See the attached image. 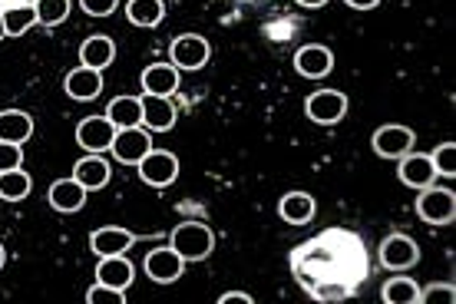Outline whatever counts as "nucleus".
Instances as JSON below:
<instances>
[{
    "mask_svg": "<svg viewBox=\"0 0 456 304\" xmlns=\"http://www.w3.org/2000/svg\"><path fill=\"white\" fill-rule=\"evenodd\" d=\"M172 248L183 255V261H202L216 248V232L206 222H183L172 232Z\"/></svg>",
    "mask_w": 456,
    "mask_h": 304,
    "instance_id": "obj_1",
    "label": "nucleus"
},
{
    "mask_svg": "<svg viewBox=\"0 0 456 304\" xmlns=\"http://www.w3.org/2000/svg\"><path fill=\"white\" fill-rule=\"evenodd\" d=\"M417 215L430 226H450L456 218V195L440 185H427L417 195Z\"/></svg>",
    "mask_w": 456,
    "mask_h": 304,
    "instance_id": "obj_2",
    "label": "nucleus"
},
{
    "mask_svg": "<svg viewBox=\"0 0 456 304\" xmlns=\"http://www.w3.org/2000/svg\"><path fill=\"white\" fill-rule=\"evenodd\" d=\"M136 169H139V179L146 182V185L166 189V185H172L175 176H179V159L172 156L169 149H149L146 156L139 159Z\"/></svg>",
    "mask_w": 456,
    "mask_h": 304,
    "instance_id": "obj_3",
    "label": "nucleus"
},
{
    "mask_svg": "<svg viewBox=\"0 0 456 304\" xmlns=\"http://www.w3.org/2000/svg\"><path fill=\"white\" fill-rule=\"evenodd\" d=\"M305 113H308L311 123L318 126H334L341 123L344 113H347V96L341 90H318L305 100Z\"/></svg>",
    "mask_w": 456,
    "mask_h": 304,
    "instance_id": "obj_4",
    "label": "nucleus"
},
{
    "mask_svg": "<svg viewBox=\"0 0 456 304\" xmlns=\"http://www.w3.org/2000/svg\"><path fill=\"white\" fill-rule=\"evenodd\" d=\"M149 149H152V133L142 126H133V129H116L110 152L123 166H139V159L146 156Z\"/></svg>",
    "mask_w": 456,
    "mask_h": 304,
    "instance_id": "obj_5",
    "label": "nucleus"
},
{
    "mask_svg": "<svg viewBox=\"0 0 456 304\" xmlns=\"http://www.w3.org/2000/svg\"><path fill=\"white\" fill-rule=\"evenodd\" d=\"M172 67L175 70H202L208 63V40L206 37H199V34H183V37H175L172 40Z\"/></svg>",
    "mask_w": 456,
    "mask_h": 304,
    "instance_id": "obj_6",
    "label": "nucleus"
},
{
    "mask_svg": "<svg viewBox=\"0 0 456 304\" xmlns=\"http://www.w3.org/2000/svg\"><path fill=\"white\" fill-rule=\"evenodd\" d=\"M420 261V248L411 235H390L380 242V265L387 271H407Z\"/></svg>",
    "mask_w": 456,
    "mask_h": 304,
    "instance_id": "obj_7",
    "label": "nucleus"
},
{
    "mask_svg": "<svg viewBox=\"0 0 456 304\" xmlns=\"http://www.w3.org/2000/svg\"><path fill=\"white\" fill-rule=\"evenodd\" d=\"M413 129H407V126H397V123H387V126H380L374 133V139H370V146H374L377 156H384V159H400V156H407L413 149Z\"/></svg>",
    "mask_w": 456,
    "mask_h": 304,
    "instance_id": "obj_8",
    "label": "nucleus"
},
{
    "mask_svg": "<svg viewBox=\"0 0 456 304\" xmlns=\"http://www.w3.org/2000/svg\"><path fill=\"white\" fill-rule=\"evenodd\" d=\"M183 271H185V261L172 245L169 248H152V251L146 255V275L152 278V282L172 284V282H179V278H183Z\"/></svg>",
    "mask_w": 456,
    "mask_h": 304,
    "instance_id": "obj_9",
    "label": "nucleus"
},
{
    "mask_svg": "<svg viewBox=\"0 0 456 304\" xmlns=\"http://www.w3.org/2000/svg\"><path fill=\"white\" fill-rule=\"evenodd\" d=\"M113 136H116V126L106 116H86L77 126V143L86 152H106V149L113 146Z\"/></svg>",
    "mask_w": 456,
    "mask_h": 304,
    "instance_id": "obj_10",
    "label": "nucleus"
},
{
    "mask_svg": "<svg viewBox=\"0 0 456 304\" xmlns=\"http://www.w3.org/2000/svg\"><path fill=\"white\" fill-rule=\"evenodd\" d=\"M73 179L80 182L86 192H96V189H106V182L113 179V169H110V162L103 159V152H86L83 159H77Z\"/></svg>",
    "mask_w": 456,
    "mask_h": 304,
    "instance_id": "obj_11",
    "label": "nucleus"
},
{
    "mask_svg": "<svg viewBox=\"0 0 456 304\" xmlns=\"http://www.w3.org/2000/svg\"><path fill=\"white\" fill-rule=\"evenodd\" d=\"M295 70L308 79L328 77V73L334 70V53L324 44H305L295 53Z\"/></svg>",
    "mask_w": 456,
    "mask_h": 304,
    "instance_id": "obj_12",
    "label": "nucleus"
},
{
    "mask_svg": "<svg viewBox=\"0 0 456 304\" xmlns=\"http://www.w3.org/2000/svg\"><path fill=\"white\" fill-rule=\"evenodd\" d=\"M63 83H67V93L73 96V100L90 103L103 93V70H93V67H83L80 63L77 70H69Z\"/></svg>",
    "mask_w": 456,
    "mask_h": 304,
    "instance_id": "obj_13",
    "label": "nucleus"
},
{
    "mask_svg": "<svg viewBox=\"0 0 456 304\" xmlns=\"http://www.w3.org/2000/svg\"><path fill=\"white\" fill-rule=\"evenodd\" d=\"M434 162L430 156H423V152H407V156H400V182L403 185H411V189H427V185H434Z\"/></svg>",
    "mask_w": 456,
    "mask_h": 304,
    "instance_id": "obj_14",
    "label": "nucleus"
},
{
    "mask_svg": "<svg viewBox=\"0 0 456 304\" xmlns=\"http://www.w3.org/2000/svg\"><path fill=\"white\" fill-rule=\"evenodd\" d=\"M46 199H50V205L57 209V212L63 215H73V212H80L83 205H86V189H83L80 182L73 179H60L50 185V192H46Z\"/></svg>",
    "mask_w": 456,
    "mask_h": 304,
    "instance_id": "obj_15",
    "label": "nucleus"
},
{
    "mask_svg": "<svg viewBox=\"0 0 456 304\" xmlns=\"http://www.w3.org/2000/svg\"><path fill=\"white\" fill-rule=\"evenodd\" d=\"M133 278H136V271H133V261L126 255H110V259H100V265H96V282L106 284V288L126 292L133 284Z\"/></svg>",
    "mask_w": 456,
    "mask_h": 304,
    "instance_id": "obj_16",
    "label": "nucleus"
},
{
    "mask_svg": "<svg viewBox=\"0 0 456 304\" xmlns=\"http://www.w3.org/2000/svg\"><path fill=\"white\" fill-rule=\"evenodd\" d=\"M133 232H126L119 226H106L96 228L90 235V248L100 255V259H110V255H126V248H133Z\"/></svg>",
    "mask_w": 456,
    "mask_h": 304,
    "instance_id": "obj_17",
    "label": "nucleus"
},
{
    "mask_svg": "<svg viewBox=\"0 0 456 304\" xmlns=\"http://www.w3.org/2000/svg\"><path fill=\"white\" fill-rule=\"evenodd\" d=\"M142 126L149 133H166L175 126V106L169 103V96H142Z\"/></svg>",
    "mask_w": 456,
    "mask_h": 304,
    "instance_id": "obj_18",
    "label": "nucleus"
},
{
    "mask_svg": "<svg viewBox=\"0 0 456 304\" xmlns=\"http://www.w3.org/2000/svg\"><path fill=\"white\" fill-rule=\"evenodd\" d=\"M142 90L149 96H172L179 90V70L172 63H152L142 70Z\"/></svg>",
    "mask_w": 456,
    "mask_h": 304,
    "instance_id": "obj_19",
    "label": "nucleus"
},
{
    "mask_svg": "<svg viewBox=\"0 0 456 304\" xmlns=\"http://www.w3.org/2000/svg\"><path fill=\"white\" fill-rule=\"evenodd\" d=\"M106 119H110L116 129L142 126V96H116V100H110Z\"/></svg>",
    "mask_w": 456,
    "mask_h": 304,
    "instance_id": "obj_20",
    "label": "nucleus"
},
{
    "mask_svg": "<svg viewBox=\"0 0 456 304\" xmlns=\"http://www.w3.org/2000/svg\"><path fill=\"white\" fill-rule=\"evenodd\" d=\"M34 136V119L23 110H4L0 113V143H17L23 146Z\"/></svg>",
    "mask_w": 456,
    "mask_h": 304,
    "instance_id": "obj_21",
    "label": "nucleus"
},
{
    "mask_svg": "<svg viewBox=\"0 0 456 304\" xmlns=\"http://www.w3.org/2000/svg\"><path fill=\"white\" fill-rule=\"evenodd\" d=\"M314 212H318V205H314V199H311L308 192H288L285 199H281V205H278V215L285 222H291V226H308L311 218H314Z\"/></svg>",
    "mask_w": 456,
    "mask_h": 304,
    "instance_id": "obj_22",
    "label": "nucleus"
},
{
    "mask_svg": "<svg viewBox=\"0 0 456 304\" xmlns=\"http://www.w3.org/2000/svg\"><path fill=\"white\" fill-rule=\"evenodd\" d=\"M116 60V44L110 37L96 34V37H86L80 46V63L83 67H93V70H106L110 63Z\"/></svg>",
    "mask_w": 456,
    "mask_h": 304,
    "instance_id": "obj_23",
    "label": "nucleus"
},
{
    "mask_svg": "<svg viewBox=\"0 0 456 304\" xmlns=\"http://www.w3.org/2000/svg\"><path fill=\"white\" fill-rule=\"evenodd\" d=\"M166 17V0H126V21L133 27H159Z\"/></svg>",
    "mask_w": 456,
    "mask_h": 304,
    "instance_id": "obj_24",
    "label": "nucleus"
},
{
    "mask_svg": "<svg viewBox=\"0 0 456 304\" xmlns=\"http://www.w3.org/2000/svg\"><path fill=\"white\" fill-rule=\"evenodd\" d=\"M380 298L387 304H420V284L403 278L397 271V278H390L384 288H380Z\"/></svg>",
    "mask_w": 456,
    "mask_h": 304,
    "instance_id": "obj_25",
    "label": "nucleus"
},
{
    "mask_svg": "<svg viewBox=\"0 0 456 304\" xmlns=\"http://www.w3.org/2000/svg\"><path fill=\"white\" fill-rule=\"evenodd\" d=\"M30 189H34V182H30V176L23 169L0 172V199L4 202H20V199L30 195Z\"/></svg>",
    "mask_w": 456,
    "mask_h": 304,
    "instance_id": "obj_26",
    "label": "nucleus"
},
{
    "mask_svg": "<svg viewBox=\"0 0 456 304\" xmlns=\"http://www.w3.org/2000/svg\"><path fill=\"white\" fill-rule=\"evenodd\" d=\"M0 17H4V30H7V37H23L37 23V7H30V4H17V7L0 11Z\"/></svg>",
    "mask_w": 456,
    "mask_h": 304,
    "instance_id": "obj_27",
    "label": "nucleus"
},
{
    "mask_svg": "<svg viewBox=\"0 0 456 304\" xmlns=\"http://www.w3.org/2000/svg\"><path fill=\"white\" fill-rule=\"evenodd\" d=\"M37 23L44 27H57L69 17V0H37Z\"/></svg>",
    "mask_w": 456,
    "mask_h": 304,
    "instance_id": "obj_28",
    "label": "nucleus"
},
{
    "mask_svg": "<svg viewBox=\"0 0 456 304\" xmlns=\"http://www.w3.org/2000/svg\"><path fill=\"white\" fill-rule=\"evenodd\" d=\"M430 162H434L436 176H446V179H453V176H456V143H440V146L434 149Z\"/></svg>",
    "mask_w": 456,
    "mask_h": 304,
    "instance_id": "obj_29",
    "label": "nucleus"
},
{
    "mask_svg": "<svg viewBox=\"0 0 456 304\" xmlns=\"http://www.w3.org/2000/svg\"><path fill=\"white\" fill-rule=\"evenodd\" d=\"M86 301L90 304H126V294L119 288H106V284H93L90 292H86Z\"/></svg>",
    "mask_w": 456,
    "mask_h": 304,
    "instance_id": "obj_30",
    "label": "nucleus"
},
{
    "mask_svg": "<svg viewBox=\"0 0 456 304\" xmlns=\"http://www.w3.org/2000/svg\"><path fill=\"white\" fill-rule=\"evenodd\" d=\"M23 166V146L17 143H0V172L20 169Z\"/></svg>",
    "mask_w": 456,
    "mask_h": 304,
    "instance_id": "obj_31",
    "label": "nucleus"
},
{
    "mask_svg": "<svg viewBox=\"0 0 456 304\" xmlns=\"http://www.w3.org/2000/svg\"><path fill=\"white\" fill-rule=\"evenodd\" d=\"M80 7L90 17H110V13L119 7V0H80Z\"/></svg>",
    "mask_w": 456,
    "mask_h": 304,
    "instance_id": "obj_32",
    "label": "nucleus"
},
{
    "mask_svg": "<svg viewBox=\"0 0 456 304\" xmlns=\"http://www.w3.org/2000/svg\"><path fill=\"white\" fill-rule=\"evenodd\" d=\"M420 301H450L453 304V284H430L427 292H420Z\"/></svg>",
    "mask_w": 456,
    "mask_h": 304,
    "instance_id": "obj_33",
    "label": "nucleus"
},
{
    "mask_svg": "<svg viewBox=\"0 0 456 304\" xmlns=\"http://www.w3.org/2000/svg\"><path fill=\"white\" fill-rule=\"evenodd\" d=\"M218 304H255V298L248 292H228L218 298Z\"/></svg>",
    "mask_w": 456,
    "mask_h": 304,
    "instance_id": "obj_34",
    "label": "nucleus"
},
{
    "mask_svg": "<svg viewBox=\"0 0 456 304\" xmlns=\"http://www.w3.org/2000/svg\"><path fill=\"white\" fill-rule=\"evenodd\" d=\"M347 7H354V11H374L380 0H344Z\"/></svg>",
    "mask_w": 456,
    "mask_h": 304,
    "instance_id": "obj_35",
    "label": "nucleus"
},
{
    "mask_svg": "<svg viewBox=\"0 0 456 304\" xmlns=\"http://www.w3.org/2000/svg\"><path fill=\"white\" fill-rule=\"evenodd\" d=\"M297 4H301V7H308V11H318V7H324L328 0H297Z\"/></svg>",
    "mask_w": 456,
    "mask_h": 304,
    "instance_id": "obj_36",
    "label": "nucleus"
},
{
    "mask_svg": "<svg viewBox=\"0 0 456 304\" xmlns=\"http://www.w3.org/2000/svg\"><path fill=\"white\" fill-rule=\"evenodd\" d=\"M4 261H7V251H4V245H0V268H4Z\"/></svg>",
    "mask_w": 456,
    "mask_h": 304,
    "instance_id": "obj_37",
    "label": "nucleus"
},
{
    "mask_svg": "<svg viewBox=\"0 0 456 304\" xmlns=\"http://www.w3.org/2000/svg\"><path fill=\"white\" fill-rule=\"evenodd\" d=\"M4 37H7V30H4V17H0V40H4Z\"/></svg>",
    "mask_w": 456,
    "mask_h": 304,
    "instance_id": "obj_38",
    "label": "nucleus"
}]
</instances>
